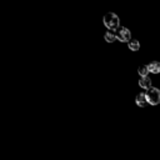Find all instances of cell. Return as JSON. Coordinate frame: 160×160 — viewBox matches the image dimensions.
Here are the masks:
<instances>
[{"label":"cell","mask_w":160,"mask_h":160,"mask_svg":"<svg viewBox=\"0 0 160 160\" xmlns=\"http://www.w3.org/2000/svg\"><path fill=\"white\" fill-rule=\"evenodd\" d=\"M138 72H139V75H140V78H145V76H149V69H148V65H141V66H139V69H138Z\"/></svg>","instance_id":"cell-9"},{"label":"cell","mask_w":160,"mask_h":160,"mask_svg":"<svg viewBox=\"0 0 160 160\" xmlns=\"http://www.w3.org/2000/svg\"><path fill=\"white\" fill-rule=\"evenodd\" d=\"M102 22H104V25H105L109 30H111V31L118 30V29L120 28L119 16H118L116 14H114V12H106V14L104 15V18H102Z\"/></svg>","instance_id":"cell-1"},{"label":"cell","mask_w":160,"mask_h":160,"mask_svg":"<svg viewBox=\"0 0 160 160\" xmlns=\"http://www.w3.org/2000/svg\"><path fill=\"white\" fill-rule=\"evenodd\" d=\"M145 94H146L148 104L155 106V105H158V104L160 102V90H159L158 88L151 86L150 89H148V90L145 91Z\"/></svg>","instance_id":"cell-2"},{"label":"cell","mask_w":160,"mask_h":160,"mask_svg":"<svg viewBox=\"0 0 160 160\" xmlns=\"http://www.w3.org/2000/svg\"><path fill=\"white\" fill-rule=\"evenodd\" d=\"M104 39L106 42H114L115 40H118L116 38V31H111V30H108L104 35Z\"/></svg>","instance_id":"cell-7"},{"label":"cell","mask_w":160,"mask_h":160,"mask_svg":"<svg viewBox=\"0 0 160 160\" xmlns=\"http://www.w3.org/2000/svg\"><path fill=\"white\" fill-rule=\"evenodd\" d=\"M135 102L138 106L140 108H144L146 104H148V99H146V94L145 92H139L135 98Z\"/></svg>","instance_id":"cell-4"},{"label":"cell","mask_w":160,"mask_h":160,"mask_svg":"<svg viewBox=\"0 0 160 160\" xmlns=\"http://www.w3.org/2000/svg\"><path fill=\"white\" fill-rule=\"evenodd\" d=\"M128 48H129V50H131V51H138V50L140 49V42H139L138 40H135V39H132V40L128 44Z\"/></svg>","instance_id":"cell-8"},{"label":"cell","mask_w":160,"mask_h":160,"mask_svg":"<svg viewBox=\"0 0 160 160\" xmlns=\"http://www.w3.org/2000/svg\"><path fill=\"white\" fill-rule=\"evenodd\" d=\"M148 69L151 74H159L160 72V62L159 61H151L148 64Z\"/></svg>","instance_id":"cell-6"},{"label":"cell","mask_w":160,"mask_h":160,"mask_svg":"<svg viewBox=\"0 0 160 160\" xmlns=\"http://www.w3.org/2000/svg\"><path fill=\"white\" fill-rule=\"evenodd\" d=\"M139 86L142 88V89H150L151 88V79L149 76H145V78H140L139 79Z\"/></svg>","instance_id":"cell-5"},{"label":"cell","mask_w":160,"mask_h":160,"mask_svg":"<svg viewBox=\"0 0 160 160\" xmlns=\"http://www.w3.org/2000/svg\"><path fill=\"white\" fill-rule=\"evenodd\" d=\"M116 38H118L119 41H121V42H128V44L132 40V39H131V32H130V30L126 29V28H124V26H120V28L116 30Z\"/></svg>","instance_id":"cell-3"}]
</instances>
